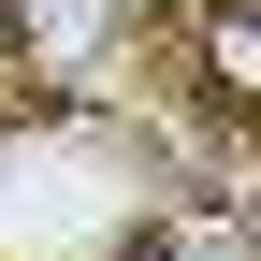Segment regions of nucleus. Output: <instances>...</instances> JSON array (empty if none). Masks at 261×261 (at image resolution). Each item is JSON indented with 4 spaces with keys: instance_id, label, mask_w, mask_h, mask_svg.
<instances>
[{
    "instance_id": "obj_1",
    "label": "nucleus",
    "mask_w": 261,
    "mask_h": 261,
    "mask_svg": "<svg viewBox=\"0 0 261 261\" xmlns=\"http://www.w3.org/2000/svg\"><path fill=\"white\" fill-rule=\"evenodd\" d=\"M0 29L29 44L44 87H102L116 73V0H0Z\"/></svg>"
},
{
    "instance_id": "obj_2",
    "label": "nucleus",
    "mask_w": 261,
    "mask_h": 261,
    "mask_svg": "<svg viewBox=\"0 0 261 261\" xmlns=\"http://www.w3.org/2000/svg\"><path fill=\"white\" fill-rule=\"evenodd\" d=\"M116 261H261V203H174V218H145Z\"/></svg>"
},
{
    "instance_id": "obj_3",
    "label": "nucleus",
    "mask_w": 261,
    "mask_h": 261,
    "mask_svg": "<svg viewBox=\"0 0 261 261\" xmlns=\"http://www.w3.org/2000/svg\"><path fill=\"white\" fill-rule=\"evenodd\" d=\"M189 44H203V87H218V102H232V116H261V15H247V0H218Z\"/></svg>"
}]
</instances>
